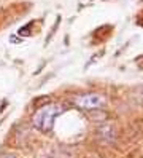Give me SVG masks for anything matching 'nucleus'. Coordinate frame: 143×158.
<instances>
[{
  "label": "nucleus",
  "instance_id": "obj_1",
  "mask_svg": "<svg viewBox=\"0 0 143 158\" xmlns=\"http://www.w3.org/2000/svg\"><path fill=\"white\" fill-rule=\"evenodd\" d=\"M64 112L61 104H48L37 110L32 117V125L42 133H50L54 126V120Z\"/></svg>",
  "mask_w": 143,
  "mask_h": 158
},
{
  "label": "nucleus",
  "instance_id": "obj_2",
  "mask_svg": "<svg viewBox=\"0 0 143 158\" xmlns=\"http://www.w3.org/2000/svg\"><path fill=\"white\" fill-rule=\"evenodd\" d=\"M105 102H107V99L102 94H99V93H88V94H80V96L75 98V104L83 110L102 109Z\"/></svg>",
  "mask_w": 143,
  "mask_h": 158
},
{
  "label": "nucleus",
  "instance_id": "obj_3",
  "mask_svg": "<svg viewBox=\"0 0 143 158\" xmlns=\"http://www.w3.org/2000/svg\"><path fill=\"white\" fill-rule=\"evenodd\" d=\"M0 158H14L13 155H3V156H0Z\"/></svg>",
  "mask_w": 143,
  "mask_h": 158
}]
</instances>
